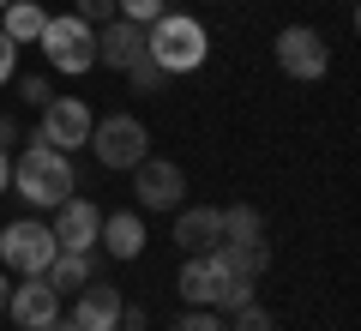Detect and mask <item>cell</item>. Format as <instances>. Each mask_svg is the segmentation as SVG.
<instances>
[{
    "mask_svg": "<svg viewBox=\"0 0 361 331\" xmlns=\"http://www.w3.org/2000/svg\"><path fill=\"white\" fill-rule=\"evenodd\" d=\"M13 193L18 199H30L37 211H54L61 199H73V163H66V151H54V145H25L13 163Z\"/></svg>",
    "mask_w": 361,
    "mask_h": 331,
    "instance_id": "cell-1",
    "label": "cell"
},
{
    "mask_svg": "<svg viewBox=\"0 0 361 331\" xmlns=\"http://www.w3.org/2000/svg\"><path fill=\"white\" fill-rule=\"evenodd\" d=\"M145 54H151V61L163 66L169 78H175V73H193V66H205L211 37H205V25H199V18L163 13L157 25H145Z\"/></svg>",
    "mask_w": 361,
    "mask_h": 331,
    "instance_id": "cell-2",
    "label": "cell"
},
{
    "mask_svg": "<svg viewBox=\"0 0 361 331\" xmlns=\"http://www.w3.org/2000/svg\"><path fill=\"white\" fill-rule=\"evenodd\" d=\"M54 229L49 223H37V217H18V223H6L0 229V265L18 271V277H42V271L54 265Z\"/></svg>",
    "mask_w": 361,
    "mask_h": 331,
    "instance_id": "cell-3",
    "label": "cell"
},
{
    "mask_svg": "<svg viewBox=\"0 0 361 331\" xmlns=\"http://www.w3.org/2000/svg\"><path fill=\"white\" fill-rule=\"evenodd\" d=\"M90 151H97L103 169H133L151 157V133L133 115H103V121H90Z\"/></svg>",
    "mask_w": 361,
    "mask_h": 331,
    "instance_id": "cell-4",
    "label": "cell"
},
{
    "mask_svg": "<svg viewBox=\"0 0 361 331\" xmlns=\"http://www.w3.org/2000/svg\"><path fill=\"white\" fill-rule=\"evenodd\" d=\"M37 42H42V54H49L54 73H85V66H97V30H90L78 13L49 18Z\"/></svg>",
    "mask_w": 361,
    "mask_h": 331,
    "instance_id": "cell-5",
    "label": "cell"
},
{
    "mask_svg": "<svg viewBox=\"0 0 361 331\" xmlns=\"http://www.w3.org/2000/svg\"><path fill=\"white\" fill-rule=\"evenodd\" d=\"M180 193H187L180 163H169V157H145V163H133V199H139V211H175Z\"/></svg>",
    "mask_w": 361,
    "mask_h": 331,
    "instance_id": "cell-6",
    "label": "cell"
},
{
    "mask_svg": "<svg viewBox=\"0 0 361 331\" xmlns=\"http://www.w3.org/2000/svg\"><path fill=\"white\" fill-rule=\"evenodd\" d=\"M90 102L85 97H49L42 102V145H54V151H78V145H90Z\"/></svg>",
    "mask_w": 361,
    "mask_h": 331,
    "instance_id": "cell-7",
    "label": "cell"
},
{
    "mask_svg": "<svg viewBox=\"0 0 361 331\" xmlns=\"http://www.w3.org/2000/svg\"><path fill=\"white\" fill-rule=\"evenodd\" d=\"M277 66H283L289 78H325L331 73V49H325L319 30L289 25V30H277Z\"/></svg>",
    "mask_w": 361,
    "mask_h": 331,
    "instance_id": "cell-8",
    "label": "cell"
},
{
    "mask_svg": "<svg viewBox=\"0 0 361 331\" xmlns=\"http://www.w3.org/2000/svg\"><path fill=\"white\" fill-rule=\"evenodd\" d=\"M49 229H54V247H61V253H90L97 235H103V211L90 199H61Z\"/></svg>",
    "mask_w": 361,
    "mask_h": 331,
    "instance_id": "cell-9",
    "label": "cell"
},
{
    "mask_svg": "<svg viewBox=\"0 0 361 331\" xmlns=\"http://www.w3.org/2000/svg\"><path fill=\"white\" fill-rule=\"evenodd\" d=\"M121 289L115 283H103V277H90L85 289H78V301H73V325L78 331H121Z\"/></svg>",
    "mask_w": 361,
    "mask_h": 331,
    "instance_id": "cell-10",
    "label": "cell"
},
{
    "mask_svg": "<svg viewBox=\"0 0 361 331\" xmlns=\"http://www.w3.org/2000/svg\"><path fill=\"white\" fill-rule=\"evenodd\" d=\"M6 313L18 319V331H42V325L61 319V295L49 289V277H25L13 289V301H6Z\"/></svg>",
    "mask_w": 361,
    "mask_h": 331,
    "instance_id": "cell-11",
    "label": "cell"
},
{
    "mask_svg": "<svg viewBox=\"0 0 361 331\" xmlns=\"http://www.w3.org/2000/svg\"><path fill=\"white\" fill-rule=\"evenodd\" d=\"M139 54H145V25H127V18H109V25H97V61H103V66L127 73Z\"/></svg>",
    "mask_w": 361,
    "mask_h": 331,
    "instance_id": "cell-12",
    "label": "cell"
},
{
    "mask_svg": "<svg viewBox=\"0 0 361 331\" xmlns=\"http://www.w3.org/2000/svg\"><path fill=\"white\" fill-rule=\"evenodd\" d=\"M211 265L223 271V277H241V283H259L271 265V247L265 241H217L211 247Z\"/></svg>",
    "mask_w": 361,
    "mask_h": 331,
    "instance_id": "cell-13",
    "label": "cell"
},
{
    "mask_svg": "<svg viewBox=\"0 0 361 331\" xmlns=\"http://www.w3.org/2000/svg\"><path fill=\"white\" fill-rule=\"evenodd\" d=\"M180 301L193 307H217V289H223V271L211 265V253H187V265H180Z\"/></svg>",
    "mask_w": 361,
    "mask_h": 331,
    "instance_id": "cell-14",
    "label": "cell"
},
{
    "mask_svg": "<svg viewBox=\"0 0 361 331\" xmlns=\"http://www.w3.org/2000/svg\"><path fill=\"white\" fill-rule=\"evenodd\" d=\"M97 241H103L115 259H139V253H145V217H133V211H103V235H97Z\"/></svg>",
    "mask_w": 361,
    "mask_h": 331,
    "instance_id": "cell-15",
    "label": "cell"
},
{
    "mask_svg": "<svg viewBox=\"0 0 361 331\" xmlns=\"http://www.w3.org/2000/svg\"><path fill=\"white\" fill-rule=\"evenodd\" d=\"M175 241H180V253H211V247L223 241V229H217V211H211V205H193V211H180V223H175Z\"/></svg>",
    "mask_w": 361,
    "mask_h": 331,
    "instance_id": "cell-16",
    "label": "cell"
},
{
    "mask_svg": "<svg viewBox=\"0 0 361 331\" xmlns=\"http://www.w3.org/2000/svg\"><path fill=\"white\" fill-rule=\"evenodd\" d=\"M42 25H49V13H42L37 0H6V6H0V30H6L18 49H25V42H37Z\"/></svg>",
    "mask_w": 361,
    "mask_h": 331,
    "instance_id": "cell-17",
    "label": "cell"
},
{
    "mask_svg": "<svg viewBox=\"0 0 361 331\" xmlns=\"http://www.w3.org/2000/svg\"><path fill=\"white\" fill-rule=\"evenodd\" d=\"M42 277H49V289L54 295H66V289H85L90 277H97V253H54V265L42 271Z\"/></svg>",
    "mask_w": 361,
    "mask_h": 331,
    "instance_id": "cell-18",
    "label": "cell"
},
{
    "mask_svg": "<svg viewBox=\"0 0 361 331\" xmlns=\"http://www.w3.org/2000/svg\"><path fill=\"white\" fill-rule=\"evenodd\" d=\"M217 229H223V241H259V211L229 205V211H217Z\"/></svg>",
    "mask_w": 361,
    "mask_h": 331,
    "instance_id": "cell-19",
    "label": "cell"
},
{
    "mask_svg": "<svg viewBox=\"0 0 361 331\" xmlns=\"http://www.w3.org/2000/svg\"><path fill=\"white\" fill-rule=\"evenodd\" d=\"M169 6L163 0H115V18H127V25H157Z\"/></svg>",
    "mask_w": 361,
    "mask_h": 331,
    "instance_id": "cell-20",
    "label": "cell"
},
{
    "mask_svg": "<svg viewBox=\"0 0 361 331\" xmlns=\"http://www.w3.org/2000/svg\"><path fill=\"white\" fill-rule=\"evenodd\" d=\"M127 73H133V85H139V90H163V85H169V73L151 61V54H139V61H133Z\"/></svg>",
    "mask_w": 361,
    "mask_h": 331,
    "instance_id": "cell-21",
    "label": "cell"
},
{
    "mask_svg": "<svg viewBox=\"0 0 361 331\" xmlns=\"http://www.w3.org/2000/svg\"><path fill=\"white\" fill-rule=\"evenodd\" d=\"M175 331H229V325H223L217 307H193V313H180V319H175Z\"/></svg>",
    "mask_w": 361,
    "mask_h": 331,
    "instance_id": "cell-22",
    "label": "cell"
},
{
    "mask_svg": "<svg viewBox=\"0 0 361 331\" xmlns=\"http://www.w3.org/2000/svg\"><path fill=\"white\" fill-rule=\"evenodd\" d=\"M229 331H277V325H271V313H265V307H259V301H247V307H235Z\"/></svg>",
    "mask_w": 361,
    "mask_h": 331,
    "instance_id": "cell-23",
    "label": "cell"
},
{
    "mask_svg": "<svg viewBox=\"0 0 361 331\" xmlns=\"http://www.w3.org/2000/svg\"><path fill=\"white\" fill-rule=\"evenodd\" d=\"M247 301H253V283L223 277V289H217V307H223V313H235V307H247Z\"/></svg>",
    "mask_w": 361,
    "mask_h": 331,
    "instance_id": "cell-24",
    "label": "cell"
},
{
    "mask_svg": "<svg viewBox=\"0 0 361 331\" xmlns=\"http://www.w3.org/2000/svg\"><path fill=\"white\" fill-rule=\"evenodd\" d=\"M73 13L97 30V25H109V18H115V0H73Z\"/></svg>",
    "mask_w": 361,
    "mask_h": 331,
    "instance_id": "cell-25",
    "label": "cell"
},
{
    "mask_svg": "<svg viewBox=\"0 0 361 331\" xmlns=\"http://www.w3.org/2000/svg\"><path fill=\"white\" fill-rule=\"evenodd\" d=\"M18 97H25V102H37V109H42V102H49L54 90H49V78H37V73H30V78H18Z\"/></svg>",
    "mask_w": 361,
    "mask_h": 331,
    "instance_id": "cell-26",
    "label": "cell"
},
{
    "mask_svg": "<svg viewBox=\"0 0 361 331\" xmlns=\"http://www.w3.org/2000/svg\"><path fill=\"white\" fill-rule=\"evenodd\" d=\"M13 73H18V42L6 37V30H0V85H6Z\"/></svg>",
    "mask_w": 361,
    "mask_h": 331,
    "instance_id": "cell-27",
    "label": "cell"
},
{
    "mask_svg": "<svg viewBox=\"0 0 361 331\" xmlns=\"http://www.w3.org/2000/svg\"><path fill=\"white\" fill-rule=\"evenodd\" d=\"M13 139H18V121H13V115H0V151H6Z\"/></svg>",
    "mask_w": 361,
    "mask_h": 331,
    "instance_id": "cell-28",
    "label": "cell"
},
{
    "mask_svg": "<svg viewBox=\"0 0 361 331\" xmlns=\"http://www.w3.org/2000/svg\"><path fill=\"white\" fill-rule=\"evenodd\" d=\"M0 193H13V157L0 151Z\"/></svg>",
    "mask_w": 361,
    "mask_h": 331,
    "instance_id": "cell-29",
    "label": "cell"
},
{
    "mask_svg": "<svg viewBox=\"0 0 361 331\" xmlns=\"http://www.w3.org/2000/svg\"><path fill=\"white\" fill-rule=\"evenodd\" d=\"M6 301H13V283H6V271H0V313H6Z\"/></svg>",
    "mask_w": 361,
    "mask_h": 331,
    "instance_id": "cell-30",
    "label": "cell"
},
{
    "mask_svg": "<svg viewBox=\"0 0 361 331\" xmlns=\"http://www.w3.org/2000/svg\"><path fill=\"white\" fill-rule=\"evenodd\" d=\"M42 331H78V325H73V319H54V325H42Z\"/></svg>",
    "mask_w": 361,
    "mask_h": 331,
    "instance_id": "cell-31",
    "label": "cell"
},
{
    "mask_svg": "<svg viewBox=\"0 0 361 331\" xmlns=\"http://www.w3.org/2000/svg\"><path fill=\"white\" fill-rule=\"evenodd\" d=\"M121 331H145V325H121Z\"/></svg>",
    "mask_w": 361,
    "mask_h": 331,
    "instance_id": "cell-32",
    "label": "cell"
},
{
    "mask_svg": "<svg viewBox=\"0 0 361 331\" xmlns=\"http://www.w3.org/2000/svg\"><path fill=\"white\" fill-rule=\"evenodd\" d=\"M0 6H6V0H0Z\"/></svg>",
    "mask_w": 361,
    "mask_h": 331,
    "instance_id": "cell-33",
    "label": "cell"
}]
</instances>
